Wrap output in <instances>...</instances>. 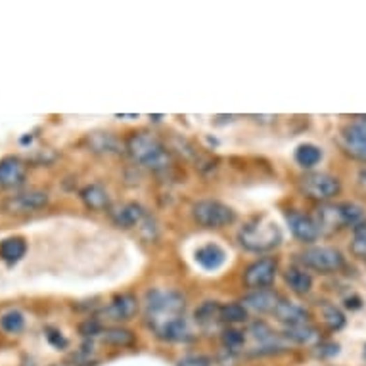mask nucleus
<instances>
[{
  "label": "nucleus",
  "instance_id": "obj_12",
  "mask_svg": "<svg viewBox=\"0 0 366 366\" xmlns=\"http://www.w3.org/2000/svg\"><path fill=\"white\" fill-rule=\"evenodd\" d=\"M25 181V163L20 158H4L0 160V190L17 188Z\"/></svg>",
  "mask_w": 366,
  "mask_h": 366
},
{
  "label": "nucleus",
  "instance_id": "obj_15",
  "mask_svg": "<svg viewBox=\"0 0 366 366\" xmlns=\"http://www.w3.org/2000/svg\"><path fill=\"white\" fill-rule=\"evenodd\" d=\"M227 261V252L222 250L221 245L217 244H206L196 252V263L206 270H217L221 268Z\"/></svg>",
  "mask_w": 366,
  "mask_h": 366
},
{
  "label": "nucleus",
  "instance_id": "obj_22",
  "mask_svg": "<svg viewBox=\"0 0 366 366\" xmlns=\"http://www.w3.org/2000/svg\"><path fill=\"white\" fill-rule=\"evenodd\" d=\"M322 160V150L314 144H301L296 150V161L301 167L311 169L314 165H319Z\"/></svg>",
  "mask_w": 366,
  "mask_h": 366
},
{
  "label": "nucleus",
  "instance_id": "obj_10",
  "mask_svg": "<svg viewBox=\"0 0 366 366\" xmlns=\"http://www.w3.org/2000/svg\"><path fill=\"white\" fill-rule=\"evenodd\" d=\"M112 219L121 229H144L152 222V217L146 213V209L138 204H125L112 211Z\"/></svg>",
  "mask_w": 366,
  "mask_h": 366
},
{
  "label": "nucleus",
  "instance_id": "obj_30",
  "mask_svg": "<svg viewBox=\"0 0 366 366\" xmlns=\"http://www.w3.org/2000/svg\"><path fill=\"white\" fill-rule=\"evenodd\" d=\"M222 342L224 345L229 347V349H238V347H242L244 344V336H242V332H236V330H227L224 332V336H222Z\"/></svg>",
  "mask_w": 366,
  "mask_h": 366
},
{
  "label": "nucleus",
  "instance_id": "obj_11",
  "mask_svg": "<svg viewBox=\"0 0 366 366\" xmlns=\"http://www.w3.org/2000/svg\"><path fill=\"white\" fill-rule=\"evenodd\" d=\"M286 221L290 224L291 234L305 244H311L321 236V229H319V222L314 221V217L299 213V211H290L286 215Z\"/></svg>",
  "mask_w": 366,
  "mask_h": 366
},
{
  "label": "nucleus",
  "instance_id": "obj_9",
  "mask_svg": "<svg viewBox=\"0 0 366 366\" xmlns=\"http://www.w3.org/2000/svg\"><path fill=\"white\" fill-rule=\"evenodd\" d=\"M276 261L273 257H263V259L255 261L244 273V284L250 290H267L270 284L275 282L276 276Z\"/></svg>",
  "mask_w": 366,
  "mask_h": 366
},
{
  "label": "nucleus",
  "instance_id": "obj_21",
  "mask_svg": "<svg viewBox=\"0 0 366 366\" xmlns=\"http://www.w3.org/2000/svg\"><path fill=\"white\" fill-rule=\"evenodd\" d=\"M89 144H91L92 152L98 153H117L121 150L119 140L109 132H94L89 137Z\"/></svg>",
  "mask_w": 366,
  "mask_h": 366
},
{
  "label": "nucleus",
  "instance_id": "obj_17",
  "mask_svg": "<svg viewBox=\"0 0 366 366\" xmlns=\"http://www.w3.org/2000/svg\"><path fill=\"white\" fill-rule=\"evenodd\" d=\"M280 322H284L286 326H301V324H309V313L303 307L296 305V303H288L282 301L280 305L276 307V311L273 313Z\"/></svg>",
  "mask_w": 366,
  "mask_h": 366
},
{
  "label": "nucleus",
  "instance_id": "obj_25",
  "mask_svg": "<svg viewBox=\"0 0 366 366\" xmlns=\"http://www.w3.org/2000/svg\"><path fill=\"white\" fill-rule=\"evenodd\" d=\"M0 328L4 330L6 334H20L25 328V317L20 311H6L0 317Z\"/></svg>",
  "mask_w": 366,
  "mask_h": 366
},
{
  "label": "nucleus",
  "instance_id": "obj_37",
  "mask_svg": "<svg viewBox=\"0 0 366 366\" xmlns=\"http://www.w3.org/2000/svg\"><path fill=\"white\" fill-rule=\"evenodd\" d=\"M365 357H366V345H365Z\"/></svg>",
  "mask_w": 366,
  "mask_h": 366
},
{
  "label": "nucleus",
  "instance_id": "obj_7",
  "mask_svg": "<svg viewBox=\"0 0 366 366\" xmlns=\"http://www.w3.org/2000/svg\"><path fill=\"white\" fill-rule=\"evenodd\" d=\"M48 206V194L43 190L20 192L2 201V211L8 215H27L40 211Z\"/></svg>",
  "mask_w": 366,
  "mask_h": 366
},
{
  "label": "nucleus",
  "instance_id": "obj_8",
  "mask_svg": "<svg viewBox=\"0 0 366 366\" xmlns=\"http://www.w3.org/2000/svg\"><path fill=\"white\" fill-rule=\"evenodd\" d=\"M340 142L345 153L366 163V115H359V121L349 123L342 129Z\"/></svg>",
  "mask_w": 366,
  "mask_h": 366
},
{
  "label": "nucleus",
  "instance_id": "obj_31",
  "mask_svg": "<svg viewBox=\"0 0 366 366\" xmlns=\"http://www.w3.org/2000/svg\"><path fill=\"white\" fill-rule=\"evenodd\" d=\"M46 340H48V344L56 347V349H66L68 347V340L61 336L60 330H54V328H46L45 330Z\"/></svg>",
  "mask_w": 366,
  "mask_h": 366
},
{
  "label": "nucleus",
  "instance_id": "obj_35",
  "mask_svg": "<svg viewBox=\"0 0 366 366\" xmlns=\"http://www.w3.org/2000/svg\"><path fill=\"white\" fill-rule=\"evenodd\" d=\"M345 307L347 309H360V299L359 298H347L345 299Z\"/></svg>",
  "mask_w": 366,
  "mask_h": 366
},
{
  "label": "nucleus",
  "instance_id": "obj_5",
  "mask_svg": "<svg viewBox=\"0 0 366 366\" xmlns=\"http://www.w3.org/2000/svg\"><path fill=\"white\" fill-rule=\"evenodd\" d=\"M299 261L307 268H313L317 273H337L340 268H344L345 259L342 252H337L336 247H326V245H314L307 247L305 252L299 255Z\"/></svg>",
  "mask_w": 366,
  "mask_h": 366
},
{
  "label": "nucleus",
  "instance_id": "obj_18",
  "mask_svg": "<svg viewBox=\"0 0 366 366\" xmlns=\"http://www.w3.org/2000/svg\"><path fill=\"white\" fill-rule=\"evenodd\" d=\"M284 280L290 286V290L299 296H305L313 288V276L307 273L305 268L291 267L284 273Z\"/></svg>",
  "mask_w": 366,
  "mask_h": 366
},
{
  "label": "nucleus",
  "instance_id": "obj_2",
  "mask_svg": "<svg viewBox=\"0 0 366 366\" xmlns=\"http://www.w3.org/2000/svg\"><path fill=\"white\" fill-rule=\"evenodd\" d=\"M238 240L247 252L267 253L282 244V230L267 215H257L240 229Z\"/></svg>",
  "mask_w": 366,
  "mask_h": 366
},
{
  "label": "nucleus",
  "instance_id": "obj_32",
  "mask_svg": "<svg viewBox=\"0 0 366 366\" xmlns=\"http://www.w3.org/2000/svg\"><path fill=\"white\" fill-rule=\"evenodd\" d=\"M176 366H211L207 357H186V359L178 360Z\"/></svg>",
  "mask_w": 366,
  "mask_h": 366
},
{
  "label": "nucleus",
  "instance_id": "obj_1",
  "mask_svg": "<svg viewBox=\"0 0 366 366\" xmlns=\"http://www.w3.org/2000/svg\"><path fill=\"white\" fill-rule=\"evenodd\" d=\"M146 319L160 337L161 332L178 319H184V298L178 291L153 290L146 293Z\"/></svg>",
  "mask_w": 366,
  "mask_h": 366
},
{
  "label": "nucleus",
  "instance_id": "obj_28",
  "mask_svg": "<svg viewBox=\"0 0 366 366\" xmlns=\"http://www.w3.org/2000/svg\"><path fill=\"white\" fill-rule=\"evenodd\" d=\"M324 322L328 324L330 330H342L345 326V317L344 313L337 309L336 305H326L322 311Z\"/></svg>",
  "mask_w": 366,
  "mask_h": 366
},
{
  "label": "nucleus",
  "instance_id": "obj_19",
  "mask_svg": "<svg viewBox=\"0 0 366 366\" xmlns=\"http://www.w3.org/2000/svg\"><path fill=\"white\" fill-rule=\"evenodd\" d=\"M81 199L83 204L92 211H104L109 207V196L100 184H89L81 190Z\"/></svg>",
  "mask_w": 366,
  "mask_h": 366
},
{
  "label": "nucleus",
  "instance_id": "obj_13",
  "mask_svg": "<svg viewBox=\"0 0 366 366\" xmlns=\"http://www.w3.org/2000/svg\"><path fill=\"white\" fill-rule=\"evenodd\" d=\"M137 309V298L130 293H121V296L114 298V301L102 311V317H106L107 321H129L135 317Z\"/></svg>",
  "mask_w": 366,
  "mask_h": 366
},
{
  "label": "nucleus",
  "instance_id": "obj_23",
  "mask_svg": "<svg viewBox=\"0 0 366 366\" xmlns=\"http://www.w3.org/2000/svg\"><path fill=\"white\" fill-rule=\"evenodd\" d=\"M286 337L293 344H311L314 342L319 334L311 324H301V326H286Z\"/></svg>",
  "mask_w": 366,
  "mask_h": 366
},
{
  "label": "nucleus",
  "instance_id": "obj_16",
  "mask_svg": "<svg viewBox=\"0 0 366 366\" xmlns=\"http://www.w3.org/2000/svg\"><path fill=\"white\" fill-rule=\"evenodd\" d=\"M27 253V242L22 236L6 238L0 242V261H4L8 267H14L25 257Z\"/></svg>",
  "mask_w": 366,
  "mask_h": 366
},
{
  "label": "nucleus",
  "instance_id": "obj_4",
  "mask_svg": "<svg viewBox=\"0 0 366 366\" xmlns=\"http://www.w3.org/2000/svg\"><path fill=\"white\" fill-rule=\"evenodd\" d=\"M192 217H194V221L206 229H222V227H229L236 221V213L229 206H224L221 201H215V199H204V201L194 204Z\"/></svg>",
  "mask_w": 366,
  "mask_h": 366
},
{
  "label": "nucleus",
  "instance_id": "obj_33",
  "mask_svg": "<svg viewBox=\"0 0 366 366\" xmlns=\"http://www.w3.org/2000/svg\"><path fill=\"white\" fill-rule=\"evenodd\" d=\"M337 351H340V347H337L336 344H322L319 345L317 355H319V357H332V355H337Z\"/></svg>",
  "mask_w": 366,
  "mask_h": 366
},
{
  "label": "nucleus",
  "instance_id": "obj_3",
  "mask_svg": "<svg viewBox=\"0 0 366 366\" xmlns=\"http://www.w3.org/2000/svg\"><path fill=\"white\" fill-rule=\"evenodd\" d=\"M127 150L132 155V160L152 171H163L171 163V155L165 150V146L146 132H135L127 142Z\"/></svg>",
  "mask_w": 366,
  "mask_h": 366
},
{
  "label": "nucleus",
  "instance_id": "obj_6",
  "mask_svg": "<svg viewBox=\"0 0 366 366\" xmlns=\"http://www.w3.org/2000/svg\"><path fill=\"white\" fill-rule=\"evenodd\" d=\"M299 188L311 199H332L342 190V183L328 173H309L301 178Z\"/></svg>",
  "mask_w": 366,
  "mask_h": 366
},
{
  "label": "nucleus",
  "instance_id": "obj_36",
  "mask_svg": "<svg viewBox=\"0 0 366 366\" xmlns=\"http://www.w3.org/2000/svg\"><path fill=\"white\" fill-rule=\"evenodd\" d=\"M360 183L366 186V169H363V171H360Z\"/></svg>",
  "mask_w": 366,
  "mask_h": 366
},
{
  "label": "nucleus",
  "instance_id": "obj_26",
  "mask_svg": "<svg viewBox=\"0 0 366 366\" xmlns=\"http://www.w3.org/2000/svg\"><path fill=\"white\" fill-rule=\"evenodd\" d=\"M247 321V309L242 303H229L221 305V322L229 324H240Z\"/></svg>",
  "mask_w": 366,
  "mask_h": 366
},
{
  "label": "nucleus",
  "instance_id": "obj_27",
  "mask_svg": "<svg viewBox=\"0 0 366 366\" xmlns=\"http://www.w3.org/2000/svg\"><path fill=\"white\" fill-rule=\"evenodd\" d=\"M104 334V342L109 345H121V347H125V345H130L132 342H135V336H132V332H129V330L125 328H109L106 330V332H102Z\"/></svg>",
  "mask_w": 366,
  "mask_h": 366
},
{
  "label": "nucleus",
  "instance_id": "obj_20",
  "mask_svg": "<svg viewBox=\"0 0 366 366\" xmlns=\"http://www.w3.org/2000/svg\"><path fill=\"white\" fill-rule=\"evenodd\" d=\"M337 209H340V215H342V222L344 227H351L353 230L365 224L366 222V213L365 209L357 204H351V201H344V204H337Z\"/></svg>",
  "mask_w": 366,
  "mask_h": 366
},
{
  "label": "nucleus",
  "instance_id": "obj_14",
  "mask_svg": "<svg viewBox=\"0 0 366 366\" xmlns=\"http://www.w3.org/2000/svg\"><path fill=\"white\" fill-rule=\"evenodd\" d=\"M280 303H282L280 296L276 291L270 290L253 291L250 296H245L244 301H242V305L245 309H252L255 313H275L276 307L280 305Z\"/></svg>",
  "mask_w": 366,
  "mask_h": 366
},
{
  "label": "nucleus",
  "instance_id": "obj_24",
  "mask_svg": "<svg viewBox=\"0 0 366 366\" xmlns=\"http://www.w3.org/2000/svg\"><path fill=\"white\" fill-rule=\"evenodd\" d=\"M196 322L201 326H209L213 322L221 321V305L215 301H206L204 305L196 309Z\"/></svg>",
  "mask_w": 366,
  "mask_h": 366
},
{
  "label": "nucleus",
  "instance_id": "obj_29",
  "mask_svg": "<svg viewBox=\"0 0 366 366\" xmlns=\"http://www.w3.org/2000/svg\"><path fill=\"white\" fill-rule=\"evenodd\" d=\"M351 250L357 257H360V259L366 261V222L353 230Z\"/></svg>",
  "mask_w": 366,
  "mask_h": 366
},
{
  "label": "nucleus",
  "instance_id": "obj_34",
  "mask_svg": "<svg viewBox=\"0 0 366 366\" xmlns=\"http://www.w3.org/2000/svg\"><path fill=\"white\" fill-rule=\"evenodd\" d=\"M96 332H100V326L96 321H86L83 326H81V334H83V336H94Z\"/></svg>",
  "mask_w": 366,
  "mask_h": 366
}]
</instances>
